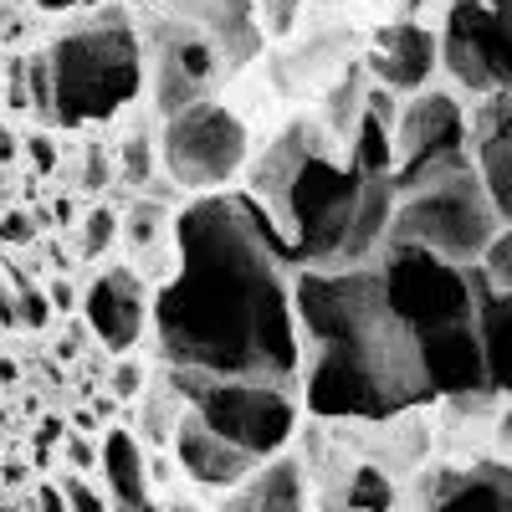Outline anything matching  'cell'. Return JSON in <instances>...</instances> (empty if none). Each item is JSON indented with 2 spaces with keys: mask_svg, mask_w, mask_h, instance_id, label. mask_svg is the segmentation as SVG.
<instances>
[{
  "mask_svg": "<svg viewBox=\"0 0 512 512\" xmlns=\"http://www.w3.org/2000/svg\"><path fill=\"white\" fill-rule=\"evenodd\" d=\"M395 93L374 88L349 134V154H323L308 118L287 123L251 169V195L292 256V267H369L395 226Z\"/></svg>",
  "mask_w": 512,
  "mask_h": 512,
  "instance_id": "obj_2",
  "label": "cell"
},
{
  "mask_svg": "<svg viewBox=\"0 0 512 512\" xmlns=\"http://www.w3.org/2000/svg\"><path fill=\"white\" fill-rule=\"evenodd\" d=\"M436 67H441V31H425L415 21H390L369 41V72H374V88L384 93L415 98L425 93Z\"/></svg>",
  "mask_w": 512,
  "mask_h": 512,
  "instance_id": "obj_13",
  "label": "cell"
},
{
  "mask_svg": "<svg viewBox=\"0 0 512 512\" xmlns=\"http://www.w3.org/2000/svg\"><path fill=\"white\" fill-rule=\"evenodd\" d=\"M441 67L466 93H512V26L492 0H451L441 26Z\"/></svg>",
  "mask_w": 512,
  "mask_h": 512,
  "instance_id": "obj_10",
  "label": "cell"
},
{
  "mask_svg": "<svg viewBox=\"0 0 512 512\" xmlns=\"http://www.w3.org/2000/svg\"><path fill=\"white\" fill-rule=\"evenodd\" d=\"M26 88H31V108H36V118H47V123H52V62H47V52L26 57Z\"/></svg>",
  "mask_w": 512,
  "mask_h": 512,
  "instance_id": "obj_22",
  "label": "cell"
},
{
  "mask_svg": "<svg viewBox=\"0 0 512 512\" xmlns=\"http://www.w3.org/2000/svg\"><path fill=\"white\" fill-rule=\"evenodd\" d=\"M169 446H175V461L185 466V477L190 482H200V487H216V492H231V487H241L256 466L251 451H241V446H231L221 431H210V425L185 405V415H180V425H175V436H169Z\"/></svg>",
  "mask_w": 512,
  "mask_h": 512,
  "instance_id": "obj_15",
  "label": "cell"
},
{
  "mask_svg": "<svg viewBox=\"0 0 512 512\" xmlns=\"http://www.w3.org/2000/svg\"><path fill=\"white\" fill-rule=\"evenodd\" d=\"M62 492H67L72 512H108V502H103L88 482H82V477H67V482H62Z\"/></svg>",
  "mask_w": 512,
  "mask_h": 512,
  "instance_id": "obj_27",
  "label": "cell"
},
{
  "mask_svg": "<svg viewBox=\"0 0 512 512\" xmlns=\"http://www.w3.org/2000/svg\"><path fill=\"white\" fill-rule=\"evenodd\" d=\"M123 159H128V164H123V180H128V185H144V180L154 175V144H149V139L134 134V139H128V154H123Z\"/></svg>",
  "mask_w": 512,
  "mask_h": 512,
  "instance_id": "obj_25",
  "label": "cell"
},
{
  "mask_svg": "<svg viewBox=\"0 0 512 512\" xmlns=\"http://www.w3.org/2000/svg\"><path fill=\"white\" fill-rule=\"evenodd\" d=\"M477 267H482L497 287H507V292H512V226H507V231H502V236L487 246V256H482Z\"/></svg>",
  "mask_w": 512,
  "mask_h": 512,
  "instance_id": "obj_23",
  "label": "cell"
},
{
  "mask_svg": "<svg viewBox=\"0 0 512 512\" xmlns=\"http://www.w3.org/2000/svg\"><path fill=\"white\" fill-rule=\"evenodd\" d=\"M47 297H52V308H62V313H67V308H82V297H77L67 282H52V292H47Z\"/></svg>",
  "mask_w": 512,
  "mask_h": 512,
  "instance_id": "obj_32",
  "label": "cell"
},
{
  "mask_svg": "<svg viewBox=\"0 0 512 512\" xmlns=\"http://www.w3.org/2000/svg\"><path fill=\"white\" fill-rule=\"evenodd\" d=\"M297 328H303V400L318 420L384 425L431 405V374L420 344L384 292L379 262L297 272Z\"/></svg>",
  "mask_w": 512,
  "mask_h": 512,
  "instance_id": "obj_3",
  "label": "cell"
},
{
  "mask_svg": "<svg viewBox=\"0 0 512 512\" xmlns=\"http://www.w3.org/2000/svg\"><path fill=\"white\" fill-rule=\"evenodd\" d=\"M256 11H262V26L267 36H287L297 11H303V0H256Z\"/></svg>",
  "mask_w": 512,
  "mask_h": 512,
  "instance_id": "obj_24",
  "label": "cell"
},
{
  "mask_svg": "<svg viewBox=\"0 0 512 512\" xmlns=\"http://www.w3.org/2000/svg\"><path fill=\"white\" fill-rule=\"evenodd\" d=\"M47 62H52V123L62 128L118 118L149 82L144 31L118 6H103L88 21L52 36Z\"/></svg>",
  "mask_w": 512,
  "mask_h": 512,
  "instance_id": "obj_5",
  "label": "cell"
},
{
  "mask_svg": "<svg viewBox=\"0 0 512 512\" xmlns=\"http://www.w3.org/2000/svg\"><path fill=\"white\" fill-rule=\"evenodd\" d=\"M472 159L487 180L492 205L512 226V93H492L472 113Z\"/></svg>",
  "mask_w": 512,
  "mask_h": 512,
  "instance_id": "obj_17",
  "label": "cell"
},
{
  "mask_svg": "<svg viewBox=\"0 0 512 512\" xmlns=\"http://www.w3.org/2000/svg\"><path fill=\"white\" fill-rule=\"evenodd\" d=\"M246 123L226 103H190L159 128V164L185 195H221L246 169Z\"/></svg>",
  "mask_w": 512,
  "mask_h": 512,
  "instance_id": "obj_9",
  "label": "cell"
},
{
  "mask_svg": "<svg viewBox=\"0 0 512 512\" xmlns=\"http://www.w3.org/2000/svg\"><path fill=\"white\" fill-rule=\"evenodd\" d=\"M0 379H6V384L16 379V364H11V359H0Z\"/></svg>",
  "mask_w": 512,
  "mask_h": 512,
  "instance_id": "obj_37",
  "label": "cell"
},
{
  "mask_svg": "<svg viewBox=\"0 0 512 512\" xmlns=\"http://www.w3.org/2000/svg\"><path fill=\"white\" fill-rule=\"evenodd\" d=\"M0 236H6V241H31V221H26V216H6Z\"/></svg>",
  "mask_w": 512,
  "mask_h": 512,
  "instance_id": "obj_33",
  "label": "cell"
},
{
  "mask_svg": "<svg viewBox=\"0 0 512 512\" xmlns=\"http://www.w3.org/2000/svg\"><path fill=\"white\" fill-rule=\"evenodd\" d=\"M164 226H175V221H169L154 200H149V205H134V216L123 221V241H128V251H134V256L159 251V231H164Z\"/></svg>",
  "mask_w": 512,
  "mask_h": 512,
  "instance_id": "obj_20",
  "label": "cell"
},
{
  "mask_svg": "<svg viewBox=\"0 0 512 512\" xmlns=\"http://www.w3.org/2000/svg\"><path fill=\"white\" fill-rule=\"evenodd\" d=\"M139 31H144V57H149V88L164 118L190 103H210L221 82L236 77L231 57L190 16H180L164 0H149Z\"/></svg>",
  "mask_w": 512,
  "mask_h": 512,
  "instance_id": "obj_8",
  "label": "cell"
},
{
  "mask_svg": "<svg viewBox=\"0 0 512 512\" xmlns=\"http://www.w3.org/2000/svg\"><path fill=\"white\" fill-rule=\"evenodd\" d=\"M175 395L210 425L221 431L231 446L251 451L256 461H272L287 451L297 436V400L282 384L267 379H221V374H200V369H169Z\"/></svg>",
  "mask_w": 512,
  "mask_h": 512,
  "instance_id": "obj_7",
  "label": "cell"
},
{
  "mask_svg": "<svg viewBox=\"0 0 512 512\" xmlns=\"http://www.w3.org/2000/svg\"><path fill=\"white\" fill-rule=\"evenodd\" d=\"M98 461H103V446H93L88 436H67V466L72 472H88Z\"/></svg>",
  "mask_w": 512,
  "mask_h": 512,
  "instance_id": "obj_29",
  "label": "cell"
},
{
  "mask_svg": "<svg viewBox=\"0 0 512 512\" xmlns=\"http://www.w3.org/2000/svg\"><path fill=\"white\" fill-rule=\"evenodd\" d=\"M47 16H72V11H98L103 0H36Z\"/></svg>",
  "mask_w": 512,
  "mask_h": 512,
  "instance_id": "obj_31",
  "label": "cell"
},
{
  "mask_svg": "<svg viewBox=\"0 0 512 512\" xmlns=\"http://www.w3.org/2000/svg\"><path fill=\"white\" fill-rule=\"evenodd\" d=\"M164 512H200V507H195V502H180V497H175V502H164Z\"/></svg>",
  "mask_w": 512,
  "mask_h": 512,
  "instance_id": "obj_35",
  "label": "cell"
},
{
  "mask_svg": "<svg viewBox=\"0 0 512 512\" xmlns=\"http://www.w3.org/2000/svg\"><path fill=\"white\" fill-rule=\"evenodd\" d=\"M118 236H123V221L113 216L108 205H93L88 226H82V256H103V251H108Z\"/></svg>",
  "mask_w": 512,
  "mask_h": 512,
  "instance_id": "obj_21",
  "label": "cell"
},
{
  "mask_svg": "<svg viewBox=\"0 0 512 512\" xmlns=\"http://www.w3.org/2000/svg\"><path fill=\"white\" fill-rule=\"evenodd\" d=\"M395 195L400 200H395L390 241L431 246L436 256H446L456 267H477L487 256V246L507 231L472 154L446 164V169H431V175H420L410 185H395Z\"/></svg>",
  "mask_w": 512,
  "mask_h": 512,
  "instance_id": "obj_6",
  "label": "cell"
},
{
  "mask_svg": "<svg viewBox=\"0 0 512 512\" xmlns=\"http://www.w3.org/2000/svg\"><path fill=\"white\" fill-rule=\"evenodd\" d=\"M77 313L108 354H128L144 338V328H154V297H149V282L134 267H103L88 287H82Z\"/></svg>",
  "mask_w": 512,
  "mask_h": 512,
  "instance_id": "obj_12",
  "label": "cell"
},
{
  "mask_svg": "<svg viewBox=\"0 0 512 512\" xmlns=\"http://www.w3.org/2000/svg\"><path fill=\"white\" fill-rule=\"evenodd\" d=\"M31 154L41 159V169H52V164H57V159H52V144H47V139H31Z\"/></svg>",
  "mask_w": 512,
  "mask_h": 512,
  "instance_id": "obj_34",
  "label": "cell"
},
{
  "mask_svg": "<svg viewBox=\"0 0 512 512\" xmlns=\"http://www.w3.org/2000/svg\"><path fill=\"white\" fill-rule=\"evenodd\" d=\"M466 154H472V118H466V108L451 93L425 88L400 108V118H395V185H410V180L431 175V169H446Z\"/></svg>",
  "mask_w": 512,
  "mask_h": 512,
  "instance_id": "obj_11",
  "label": "cell"
},
{
  "mask_svg": "<svg viewBox=\"0 0 512 512\" xmlns=\"http://www.w3.org/2000/svg\"><path fill=\"white\" fill-rule=\"evenodd\" d=\"M420 512H512V466L466 461L420 477Z\"/></svg>",
  "mask_w": 512,
  "mask_h": 512,
  "instance_id": "obj_14",
  "label": "cell"
},
{
  "mask_svg": "<svg viewBox=\"0 0 512 512\" xmlns=\"http://www.w3.org/2000/svg\"><path fill=\"white\" fill-rule=\"evenodd\" d=\"M139 390H144V364L123 359V364L113 369V395H118V400H134Z\"/></svg>",
  "mask_w": 512,
  "mask_h": 512,
  "instance_id": "obj_28",
  "label": "cell"
},
{
  "mask_svg": "<svg viewBox=\"0 0 512 512\" xmlns=\"http://www.w3.org/2000/svg\"><path fill=\"white\" fill-rule=\"evenodd\" d=\"M318 512H354V507H344V502H333V497H323V507Z\"/></svg>",
  "mask_w": 512,
  "mask_h": 512,
  "instance_id": "obj_36",
  "label": "cell"
},
{
  "mask_svg": "<svg viewBox=\"0 0 512 512\" xmlns=\"http://www.w3.org/2000/svg\"><path fill=\"white\" fill-rule=\"evenodd\" d=\"M154 344L169 369L303 384L297 267L251 190L195 195L175 216V267L154 292Z\"/></svg>",
  "mask_w": 512,
  "mask_h": 512,
  "instance_id": "obj_1",
  "label": "cell"
},
{
  "mask_svg": "<svg viewBox=\"0 0 512 512\" xmlns=\"http://www.w3.org/2000/svg\"><path fill=\"white\" fill-rule=\"evenodd\" d=\"M164 6H175L180 16H190L216 47L231 57V67H251L267 47V26H262V11H256V0H164Z\"/></svg>",
  "mask_w": 512,
  "mask_h": 512,
  "instance_id": "obj_16",
  "label": "cell"
},
{
  "mask_svg": "<svg viewBox=\"0 0 512 512\" xmlns=\"http://www.w3.org/2000/svg\"><path fill=\"white\" fill-rule=\"evenodd\" d=\"M103 482L108 492L118 497V507L128 512H144L149 507V477H144V446L134 431H123V425H113V431H103Z\"/></svg>",
  "mask_w": 512,
  "mask_h": 512,
  "instance_id": "obj_19",
  "label": "cell"
},
{
  "mask_svg": "<svg viewBox=\"0 0 512 512\" xmlns=\"http://www.w3.org/2000/svg\"><path fill=\"white\" fill-rule=\"evenodd\" d=\"M47 303H52V297H41L36 287H26V282H21V303H16V313H21V323H26V328H47V313H52Z\"/></svg>",
  "mask_w": 512,
  "mask_h": 512,
  "instance_id": "obj_26",
  "label": "cell"
},
{
  "mask_svg": "<svg viewBox=\"0 0 512 512\" xmlns=\"http://www.w3.org/2000/svg\"><path fill=\"white\" fill-rule=\"evenodd\" d=\"M492 6H497V11H502V21L512 26V0H492Z\"/></svg>",
  "mask_w": 512,
  "mask_h": 512,
  "instance_id": "obj_38",
  "label": "cell"
},
{
  "mask_svg": "<svg viewBox=\"0 0 512 512\" xmlns=\"http://www.w3.org/2000/svg\"><path fill=\"white\" fill-rule=\"evenodd\" d=\"M221 512H308V477L303 466H297V456H272L262 461L256 472L226 492Z\"/></svg>",
  "mask_w": 512,
  "mask_h": 512,
  "instance_id": "obj_18",
  "label": "cell"
},
{
  "mask_svg": "<svg viewBox=\"0 0 512 512\" xmlns=\"http://www.w3.org/2000/svg\"><path fill=\"white\" fill-rule=\"evenodd\" d=\"M379 277H384V292H390L395 313L415 333L436 400H461V395L492 390L482 328H477L472 267L446 262L431 246L390 241L379 251Z\"/></svg>",
  "mask_w": 512,
  "mask_h": 512,
  "instance_id": "obj_4",
  "label": "cell"
},
{
  "mask_svg": "<svg viewBox=\"0 0 512 512\" xmlns=\"http://www.w3.org/2000/svg\"><path fill=\"white\" fill-rule=\"evenodd\" d=\"M36 507H41V512H72L67 492H62V487H52V482H41V487H36Z\"/></svg>",
  "mask_w": 512,
  "mask_h": 512,
  "instance_id": "obj_30",
  "label": "cell"
}]
</instances>
